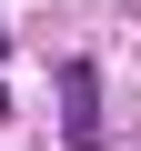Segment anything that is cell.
Segmentation results:
<instances>
[{"label":"cell","mask_w":141,"mask_h":151,"mask_svg":"<svg viewBox=\"0 0 141 151\" xmlns=\"http://www.w3.org/2000/svg\"><path fill=\"white\" fill-rule=\"evenodd\" d=\"M60 131L81 141V151L101 141V70L91 60H60Z\"/></svg>","instance_id":"6da1fadb"},{"label":"cell","mask_w":141,"mask_h":151,"mask_svg":"<svg viewBox=\"0 0 141 151\" xmlns=\"http://www.w3.org/2000/svg\"><path fill=\"white\" fill-rule=\"evenodd\" d=\"M0 121H10V91H0Z\"/></svg>","instance_id":"7a4b0ae2"},{"label":"cell","mask_w":141,"mask_h":151,"mask_svg":"<svg viewBox=\"0 0 141 151\" xmlns=\"http://www.w3.org/2000/svg\"><path fill=\"white\" fill-rule=\"evenodd\" d=\"M0 60H10V30H0Z\"/></svg>","instance_id":"3957f363"}]
</instances>
